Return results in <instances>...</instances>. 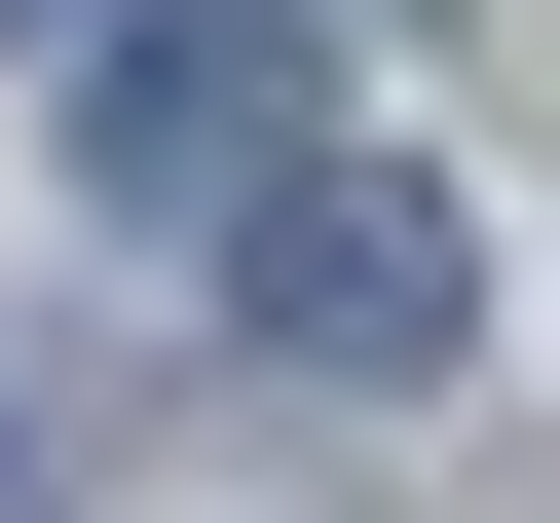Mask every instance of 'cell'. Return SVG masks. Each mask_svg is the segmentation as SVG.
Segmentation results:
<instances>
[{"label": "cell", "instance_id": "3", "mask_svg": "<svg viewBox=\"0 0 560 523\" xmlns=\"http://www.w3.org/2000/svg\"><path fill=\"white\" fill-rule=\"evenodd\" d=\"M0 38H38V0H0Z\"/></svg>", "mask_w": 560, "mask_h": 523}, {"label": "cell", "instance_id": "2", "mask_svg": "<svg viewBox=\"0 0 560 523\" xmlns=\"http://www.w3.org/2000/svg\"><path fill=\"white\" fill-rule=\"evenodd\" d=\"M300 113H337V75H300V0H113V113H75V150H113V224H224Z\"/></svg>", "mask_w": 560, "mask_h": 523}, {"label": "cell", "instance_id": "1", "mask_svg": "<svg viewBox=\"0 0 560 523\" xmlns=\"http://www.w3.org/2000/svg\"><path fill=\"white\" fill-rule=\"evenodd\" d=\"M224 300H261V374H448V337H486V224H448L411 150L300 113V150L224 187Z\"/></svg>", "mask_w": 560, "mask_h": 523}]
</instances>
